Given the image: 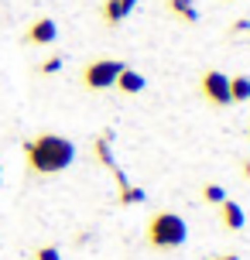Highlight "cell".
Here are the masks:
<instances>
[{"mask_svg": "<svg viewBox=\"0 0 250 260\" xmlns=\"http://www.w3.org/2000/svg\"><path fill=\"white\" fill-rule=\"evenodd\" d=\"M24 161L31 175H58L76 161V144L62 134H38L24 144Z\"/></svg>", "mask_w": 250, "mask_h": 260, "instance_id": "6da1fadb", "label": "cell"}, {"mask_svg": "<svg viewBox=\"0 0 250 260\" xmlns=\"http://www.w3.org/2000/svg\"><path fill=\"white\" fill-rule=\"evenodd\" d=\"M144 233H147V243L154 250H175L189 240V226H185V219L178 212H154L147 219Z\"/></svg>", "mask_w": 250, "mask_h": 260, "instance_id": "7a4b0ae2", "label": "cell"}, {"mask_svg": "<svg viewBox=\"0 0 250 260\" xmlns=\"http://www.w3.org/2000/svg\"><path fill=\"white\" fill-rule=\"evenodd\" d=\"M127 65L117 62V58H96V62H89L86 69H82V86L92 92H103V89H113V82H117V76L123 72Z\"/></svg>", "mask_w": 250, "mask_h": 260, "instance_id": "3957f363", "label": "cell"}, {"mask_svg": "<svg viewBox=\"0 0 250 260\" xmlns=\"http://www.w3.org/2000/svg\"><path fill=\"white\" fill-rule=\"evenodd\" d=\"M199 92H202L212 106H230L233 103V100H230V76L220 72V69H209L206 76L199 79Z\"/></svg>", "mask_w": 250, "mask_h": 260, "instance_id": "277c9868", "label": "cell"}, {"mask_svg": "<svg viewBox=\"0 0 250 260\" xmlns=\"http://www.w3.org/2000/svg\"><path fill=\"white\" fill-rule=\"evenodd\" d=\"M58 38V24H55L52 17H38V21H31L24 31V41L27 45H52Z\"/></svg>", "mask_w": 250, "mask_h": 260, "instance_id": "5b68a950", "label": "cell"}, {"mask_svg": "<svg viewBox=\"0 0 250 260\" xmlns=\"http://www.w3.org/2000/svg\"><path fill=\"white\" fill-rule=\"evenodd\" d=\"M220 222H223L230 233H240V230L247 226V212H243L233 199H223V202H220Z\"/></svg>", "mask_w": 250, "mask_h": 260, "instance_id": "8992f818", "label": "cell"}, {"mask_svg": "<svg viewBox=\"0 0 250 260\" xmlns=\"http://www.w3.org/2000/svg\"><path fill=\"white\" fill-rule=\"evenodd\" d=\"M134 7H137V0H103V21L106 24H120V21L131 17Z\"/></svg>", "mask_w": 250, "mask_h": 260, "instance_id": "52a82bcc", "label": "cell"}, {"mask_svg": "<svg viewBox=\"0 0 250 260\" xmlns=\"http://www.w3.org/2000/svg\"><path fill=\"white\" fill-rule=\"evenodd\" d=\"M123 96H137V92H144V86H147V79L141 76V72H134V69H123L117 76V82H113Z\"/></svg>", "mask_w": 250, "mask_h": 260, "instance_id": "ba28073f", "label": "cell"}, {"mask_svg": "<svg viewBox=\"0 0 250 260\" xmlns=\"http://www.w3.org/2000/svg\"><path fill=\"white\" fill-rule=\"evenodd\" d=\"M168 11L178 17V21H185V24H196L199 21V11L192 0H168Z\"/></svg>", "mask_w": 250, "mask_h": 260, "instance_id": "9c48e42d", "label": "cell"}, {"mask_svg": "<svg viewBox=\"0 0 250 260\" xmlns=\"http://www.w3.org/2000/svg\"><path fill=\"white\" fill-rule=\"evenodd\" d=\"M230 100H233V103H247L250 100V76H233L230 79Z\"/></svg>", "mask_w": 250, "mask_h": 260, "instance_id": "30bf717a", "label": "cell"}, {"mask_svg": "<svg viewBox=\"0 0 250 260\" xmlns=\"http://www.w3.org/2000/svg\"><path fill=\"white\" fill-rule=\"evenodd\" d=\"M96 157H100V161H103L110 171L117 168V161H113V154H110V134H103V137L96 141Z\"/></svg>", "mask_w": 250, "mask_h": 260, "instance_id": "8fae6325", "label": "cell"}, {"mask_svg": "<svg viewBox=\"0 0 250 260\" xmlns=\"http://www.w3.org/2000/svg\"><path fill=\"white\" fill-rule=\"evenodd\" d=\"M137 202H144V188L120 185V206H137Z\"/></svg>", "mask_w": 250, "mask_h": 260, "instance_id": "7c38bea8", "label": "cell"}, {"mask_svg": "<svg viewBox=\"0 0 250 260\" xmlns=\"http://www.w3.org/2000/svg\"><path fill=\"white\" fill-rule=\"evenodd\" d=\"M202 199L212 202V206H220V202L226 199V188H223V185H206V188H202Z\"/></svg>", "mask_w": 250, "mask_h": 260, "instance_id": "4fadbf2b", "label": "cell"}, {"mask_svg": "<svg viewBox=\"0 0 250 260\" xmlns=\"http://www.w3.org/2000/svg\"><path fill=\"white\" fill-rule=\"evenodd\" d=\"M35 260H62V250L58 247H38L35 250Z\"/></svg>", "mask_w": 250, "mask_h": 260, "instance_id": "5bb4252c", "label": "cell"}, {"mask_svg": "<svg viewBox=\"0 0 250 260\" xmlns=\"http://www.w3.org/2000/svg\"><path fill=\"white\" fill-rule=\"evenodd\" d=\"M58 69H62V58H58V55H52V58L41 62V72H45V76H52V72H58Z\"/></svg>", "mask_w": 250, "mask_h": 260, "instance_id": "9a60e30c", "label": "cell"}, {"mask_svg": "<svg viewBox=\"0 0 250 260\" xmlns=\"http://www.w3.org/2000/svg\"><path fill=\"white\" fill-rule=\"evenodd\" d=\"M243 178H250V161H243Z\"/></svg>", "mask_w": 250, "mask_h": 260, "instance_id": "2e32d148", "label": "cell"}, {"mask_svg": "<svg viewBox=\"0 0 250 260\" xmlns=\"http://www.w3.org/2000/svg\"><path fill=\"white\" fill-rule=\"evenodd\" d=\"M216 260H237V257H216Z\"/></svg>", "mask_w": 250, "mask_h": 260, "instance_id": "e0dca14e", "label": "cell"}]
</instances>
